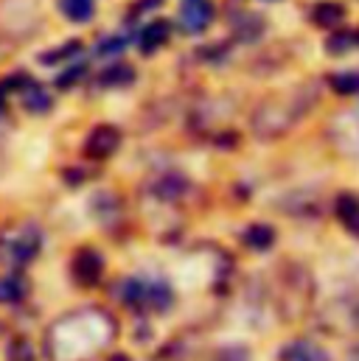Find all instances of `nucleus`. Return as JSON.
<instances>
[{
    "label": "nucleus",
    "mask_w": 359,
    "mask_h": 361,
    "mask_svg": "<svg viewBox=\"0 0 359 361\" xmlns=\"http://www.w3.org/2000/svg\"><path fill=\"white\" fill-rule=\"evenodd\" d=\"M42 233L34 224H14L0 233V264L25 267L40 255Z\"/></svg>",
    "instance_id": "1"
},
{
    "label": "nucleus",
    "mask_w": 359,
    "mask_h": 361,
    "mask_svg": "<svg viewBox=\"0 0 359 361\" xmlns=\"http://www.w3.org/2000/svg\"><path fill=\"white\" fill-rule=\"evenodd\" d=\"M121 300L141 311H146V308L163 311L172 302V288L158 280H126L121 288Z\"/></svg>",
    "instance_id": "2"
},
{
    "label": "nucleus",
    "mask_w": 359,
    "mask_h": 361,
    "mask_svg": "<svg viewBox=\"0 0 359 361\" xmlns=\"http://www.w3.org/2000/svg\"><path fill=\"white\" fill-rule=\"evenodd\" d=\"M118 146H121V132L115 126H110V123H101V126H95L88 135L85 154H88L90 160H104V157L115 154Z\"/></svg>",
    "instance_id": "3"
},
{
    "label": "nucleus",
    "mask_w": 359,
    "mask_h": 361,
    "mask_svg": "<svg viewBox=\"0 0 359 361\" xmlns=\"http://www.w3.org/2000/svg\"><path fill=\"white\" fill-rule=\"evenodd\" d=\"M213 20V6L208 0H182L180 6V28L185 34H199L211 25Z\"/></svg>",
    "instance_id": "4"
},
{
    "label": "nucleus",
    "mask_w": 359,
    "mask_h": 361,
    "mask_svg": "<svg viewBox=\"0 0 359 361\" xmlns=\"http://www.w3.org/2000/svg\"><path fill=\"white\" fill-rule=\"evenodd\" d=\"M71 271H73V280L85 288H93L98 280H101V271H104V258L95 252V250H79L73 255V264H71Z\"/></svg>",
    "instance_id": "5"
},
{
    "label": "nucleus",
    "mask_w": 359,
    "mask_h": 361,
    "mask_svg": "<svg viewBox=\"0 0 359 361\" xmlns=\"http://www.w3.org/2000/svg\"><path fill=\"white\" fill-rule=\"evenodd\" d=\"M169 37H172V23H169V20H152V23L141 31L138 48H141L143 54H155L158 48H163V45L169 42Z\"/></svg>",
    "instance_id": "6"
},
{
    "label": "nucleus",
    "mask_w": 359,
    "mask_h": 361,
    "mask_svg": "<svg viewBox=\"0 0 359 361\" xmlns=\"http://www.w3.org/2000/svg\"><path fill=\"white\" fill-rule=\"evenodd\" d=\"M281 361H329V353L314 342H292L281 350Z\"/></svg>",
    "instance_id": "7"
},
{
    "label": "nucleus",
    "mask_w": 359,
    "mask_h": 361,
    "mask_svg": "<svg viewBox=\"0 0 359 361\" xmlns=\"http://www.w3.org/2000/svg\"><path fill=\"white\" fill-rule=\"evenodd\" d=\"M343 17H346V8H343L340 3H334V0L317 3V6L312 8V23H314L317 28H334V25L343 23Z\"/></svg>",
    "instance_id": "8"
},
{
    "label": "nucleus",
    "mask_w": 359,
    "mask_h": 361,
    "mask_svg": "<svg viewBox=\"0 0 359 361\" xmlns=\"http://www.w3.org/2000/svg\"><path fill=\"white\" fill-rule=\"evenodd\" d=\"M337 219L359 235V196L357 193H340L337 196Z\"/></svg>",
    "instance_id": "9"
},
{
    "label": "nucleus",
    "mask_w": 359,
    "mask_h": 361,
    "mask_svg": "<svg viewBox=\"0 0 359 361\" xmlns=\"http://www.w3.org/2000/svg\"><path fill=\"white\" fill-rule=\"evenodd\" d=\"M135 82V68L132 65H124V62H115L110 65L107 71H101L98 76V85L101 87H126Z\"/></svg>",
    "instance_id": "10"
},
{
    "label": "nucleus",
    "mask_w": 359,
    "mask_h": 361,
    "mask_svg": "<svg viewBox=\"0 0 359 361\" xmlns=\"http://www.w3.org/2000/svg\"><path fill=\"white\" fill-rule=\"evenodd\" d=\"M245 244H247L250 250L264 252V250H269V247L275 244V230H272L269 224H253V227H247V233H245Z\"/></svg>",
    "instance_id": "11"
},
{
    "label": "nucleus",
    "mask_w": 359,
    "mask_h": 361,
    "mask_svg": "<svg viewBox=\"0 0 359 361\" xmlns=\"http://www.w3.org/2000/svg\"><path fill=\"white\" fill-rule=\"evenodd\" d=\"M59 8L71 23H88L95 11V0H59Z\"/></svg>",
    "instance_id": "12"
},
{
    "label": "nucleus",
    "mask_w": 359,
    "mask_h": 361,
    "mask_svg": "<svg viewBox=\"0 0 359 361\" xmlns=\"http://www.w3.org/2000/svg\"><path fill=\"white\" fill-rule=\"evenodd\" d=\"M23 101H25V106H28L31 112H45V109L51 106V95L45 92V87H42L40 82H31V79H28V85L23 87Z\"/></svg>",
    "instance_id": "13"
},
{
    "label": "nucleus",
    "mask_w": 359,
    "mask_h": 361,
    "mask_svg": "<svg viewBox=\"0 0 359 361\" xmlns=\"http://www.w3.org/2000/svg\"><path fill=\"white\" fill-rule=\"evenodd\" d=\"M25 291H28V286L23 277H17V274L0 277V302H20L25 297Z\"/></svg>",
    "instance_id": "14"
},
{
    "label": "nucleus",
    "mask_w": 359,
    "mask_h": 361,
    "mask_svg": "<svg viewBox=\"0 0 359 361\" xmlns=\"http://www.w3.org/2000/svg\"><path fill=\"white\" fill-rule=\"evenodd\" d=\"M76 54H82V42H79V39H71V42H65L62 48H54V51H45V54L40 56V62H42V65H57V62H65V59H73Z\"/></svg>",
    "instance_id": "15"
},
{
    "label": "nucleus",
    "mask_w": 359,
    "mask_h": 361,
    "mask_svg": "<svg viewBox=\"0 0 359 361\" xmlns=\"http://www.w3.org/2000/svg\"><path fill=\"white\" fill-rule=\"evenodd\" d=\"M329 85L340 95H354L359 92V73H334V76H329Z\"/></svg>",
    "instance_id": "16"
},
{
    "label": "nucleus",
    "mask_w": 359,
    "mask_h": 361,
    "mask_svg": "<svg viewBox=\"0 0 359 361\" xmlns=\"http://www.w3.org/2000/svg\"><path fill=\"white\" fill-rule=\"evenodd\" d=\"M8 361H37L34 359V350L25 339H14L11 348H8Z\"/></svg>",
    "instance_id": "17"
},
{
    "label": "nucleus",
    "mask_w": 359,
    "mask_h": 361,
    "mask_svg": "<svg viewBox=\"0 0 359 361\" xmlns=\"http://www.w3.org/2000/svg\"><path fill=\"white\" fill-rule=\"evenodd\" d=\"M354 42H357V39H354V34H348V31H340V34H334V37L326 42V48H329L331 54H343V51H348Z\"/></svg>",
    "instance_id": "18"
},
{
    "label": "nucleus",
    "mask_w": 359,
    "mask_h": 361,
    "mask_svg": "<svg viewBox=\"0 0 359 361\" xmlns=\"http://www.w3.org/2000/svg\"><path fill=\"white\" fill-rule=\"evenodd\" d=\"M85 71H88V65H73V68H71L65 76H59V79H57V85H59L62 90H68V87H73V85H76V82L85 76Z\"/></svg>",
    "instance_id": "19"
},
{
    "label": "nucleus",
    "mask_w": 359,
    "mask_h": 361,
    "mask_svg": "<svg viewBox=\"0 0 359 361\" xmlns=\"http://www.w3.org/2000/svg\"><path fill=\"white\" fill-rule=\"evenodd\" d=\"M126 48V39L124 37H107L104 42H98V54H118Z\"/></svg>",
    "instance_id": "20"
},
{
    "label": "nucleus",
    "mask_w": 359,
    "mask_h": 361,
    "mask_svg": "<svg viewBox=\"0 0 359 361\" xmlns=\"http://www.w3.org/2000/svg\"><path fill=\"white\" fill-rule=\"evenodd\" d=\"M163 0H138L135 3V11H149V8H158Z\"/></svg>",
    "instance_id": "21"
},
{
    "label": "nucleus",
    "mask_w": 359,
    "mask_h": 361,
    "mask_svg": "<svg viewBox=\"0 0 359 361\" xmlns=\"http://www.w3.org/2000/svg\"><path fill=\"white\" fill-rule=\"evenodd\" d=\"M110 361H132V359H129V356H124V353H115Z\"/></svg>",
    "instance_id": "22"
},
{
    "label": "nucleus",
    "mask_w": 359,
    "mask_h": 361,
    "mask_svg": "<svg viewBox=\"0 0 359 361\" xmlns=\"http://www.w3.org/2000/svg\"><path fill=\"white\" fill-rule=\"evenodd\" d=\"M354 359H357V361H359V348H357V350H354Z\"/></svg>",
    "instance_id": "23"
},
{
    "label": "nucleus",
    "mask_w": 359,
    "mask_h": 361,
    "mask_svg": "<svg viewBox=\"0 0 359 361\" xmlns=\"http://www.w3.org/2000/svg\"><path fill=\"white\" fill-rule=\"evenodd\" d=\"M354 39H357V45H359V31H357V34H354Z\"/></svg>",
    "instance_id": "24"
}]
</instances>
